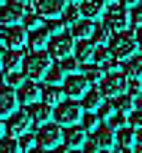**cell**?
I'll return each mask as SVG.
<instances>
[{
	"label": "cell",
	"instance_id": "obj_55",
	"mask_svg": "<svg viewBox=\"0 0 142 153\" xmlns=\"http://www.w3.org/2000/svg\"><path fill=\"white\" fill-rule=\"evenodd\" d=\"M137 142H142V128H137Z\"/></svg>",
	"mask_w": 142,
	"mask_h": 153
},
{
	"label": "cell",
	"instance_id": "obj_43",
	"mask_svg": "<svg viewBox=\"0 0 142 153\" xmlns=\"http://www.w3.org/2000/svg\"><path fill=\"white\" fill-rule=\"evenodd\" d=\"M117 61H120V59H114L112 53H109V56H106V59L100 61V67H103V73H114V70H117Z\"/></svg>",
	"mask_w": 142,
	"mask_h": 153
},
{
	"label": "cell",
	"instance_id": "obj_19",
	"mask_svg": "<svg viewBox=\"0 0 142 153\" xmlns=\"http://www.w3.org/2000/svg\"><path fill=\"white\" fill-rule=\"evenodd\" d=\"M81 17H86V20H97V17H103V11H106V3L103 0H81Z\"/></svg>",
	"mask_w": 142,
	"mask_h": 153
},
{
	"label": "cell",
	"instance_id": "obj_31",
	"mask_svg": "<svg viewBox=\"0 0 142 153\" xmlns=\"http://www.w3.org/2000/svg\"><path fill=\"white\" fill-rule=\"evenodd\" d=\"M64 78H67V73L61 70V64H50L48 75H45V81H48V84H64Z\"/></svg>",
	"mask_w": 142,
	"mask_h": 153
},
{
	"label": "cell",
	"instance_id": "obj_26",
	"mask_svg": "<svg viewBox=\"0 0 142 153\" xmlns=\"http://www.w3.org/2000/svg\"><path fill=\"white\" fill-rule=\"evenodd\" d=\"M81 75L89 81V86H92V84H100V81H103V67L95 64V61H86L84 70H81Z\"/></svg>",
	"mask_w": 142,
	"mask_h": 153
},
{
	"label": "cell",
	"instance_id": "obj_36",
	"mask_svg": "<svg viewBox=\"0 0 142 153\" xmlns=\"http://www.w3.org/2000/svg\"><path fill=\"white\" fill-rule=\"evenodd\" d=\"M106 125H112L114 131H120L123 125H128V114H123V111H114L109 120H106Z\"/></svg>",
	"mask_w": 142,
	"mask_h": 153
},
{
	"label": "cell",
	"instance_id": "obj_49",
	"mask_svg": "<svg viewBox=\"0 0 142 153\" xmlns=\"http://www.w3.org/2000/svg\"><path fill=\"white\" fill-rule=\"evenodd\" d=\"M20 3H22L25 8H36V0H20Z\"/></svg>",
	"mask_w": 142,
	"mask_h": 153
},
{
	"label": "cell",
	"instance_id": "obj_1",
	"mask_svg": "<svg viewBox=\"0 0 142 153\" xmlns=\"http://www.w3.org/2000/svg\"><path fill=\"white\" fill-rule=\"evenodd\" d=\"M50 64H53V56H50V50H31L28 56L22 59V73L28 75L31 81H42L48 75V70H50Z\"/></svg>",
	"mask_w": 142,
	"mask_h": 153
},
{
	"label": "cell",
	"instance_id": "obj_4",
	"mask_svg": "<svg viewBox=\"0 0 142 153\" xmlns=\"http://www.w3.org/2000/svg\"><path fill=\"white\" fill-rule=\"evenodd\" d=\"M128 75L126 73H106L103 75V81H100V92H103V97L106 100H114V97H120V95H126L128 92Z\"/></svg>",
	"mask_w": 142,
	"mask_h": 153
},
{
	"label": "cell",
	"instance_id": "obj_60",
	"mask_svg": "<svg viewBox=\"0 0 142 153\" xmlns=\"http://www.w3.org/2000/svg\"><path fill=\"white\" fill-rule=\"evenodd\" d=\"M0 25H3V22H0Z\"/></svg>",
	"mask_w": 142,
	"mask_h": 153
},
{
	"label": "cell",
	"instance_id": "obj_14",
	"mask_svg": "<svg viewBox=\"0 0 142 153\" xmlns=\"http://www.w3.org/2000/svg\"><path fill=\"white\" fill-rule=\"evenodd\" d=\"M17 97H20V103L22 106H31V103H36V100H42V86L36 84V81H25V84L17 89Z\"/></svg>",
	"mask_w": 142,
	"mask_h": 153
},
{
	"label": "cell",
	"instance_id": "obj_47",
	"mask_svg": "<svg viewBox=\"0 0 142 153\" xmlns=\"http://www.w3.org/2000/svg\"><path fill=\"white\" fill-rule=\"evenodd\" d=\"M53 153H70V148L64 145V142H61V145H59V148H53Z\"/></svg>",
	"mask_w": 142,
	"mask_h": 153
},
{
	"label": "cell",
	"instance_id": "obj_6",
	"mask_svg": "<svg viewBox=\"0 0 142 153\" xmlns=\"http://www.w3.org/2000/svg\"><path fill=\"white\" fill-rule=\"evenodd\" d=\"M61 142H64V128H61L56 120L39 125V131H36V145H42L45 150H53V148H59Z\"/></svg>",
	"mask_w": 142,
	"mask_h": 153
},
{
	"label": "cell",
	"instance_id": "obj_40",
	"mask_svg": "<svg viewBox=\"0 0 142 153\" xmlns=\"http://www.w3.org/2000/svg\"><path fill=\"white\" fill-rule=\"evenodd\" d=\"M114 111H117V106H114L112 100H103V106H100V109H97V114H100L103 120H109V117H112Z\"/></svg>",
	"mask_w": 142,
	"mask_h": 153
},
{
	"label": "cell",
	"instance_id": "obj_27",
	"mask_svg": "<svg viewBox=\"0 0 142 153\" xmlns=\"http://www.w3.org/2000/svg\"><path fill=\"white\" fill-rule=\"evenodd\" d=\"M117 145L120 148H134L137 145V131L131 128V125H123L117 131Z\"/></svg>",
	"mask_w": 142,
	"mask_h": 153
},
{
	"label": "cell",
	"instance_id": "obj_23",
	"mask_svg": "<svg viewBox=\"0 0 142 153\" xmlns=\"http://www.w3.org/2000/svg\"><path fill=\"white\" fill-rule=\"evenodd\" d=\"M22 50L20 48H6L3 53V70H17V67H22Z\"/></svg>",
	"mask_w": 142,
	"mask_h": 153
},
{
	"label": "cell",
	"instance_id": "obj_50",
	"mask_svg": "<svg viewBox=\"0 0 142 153\" xmlns=\"http://www.w3.org/2000/svg\"><path fill=\"white\" fill-rule=\"evenodd\" d=\"M134 33H137V42H139V48H142V25H139V28H137Z\"/></svg>",
	"mask_w": 142,
	"mask_h": 153
},
{
	"label": "cell",
	"instance_id": "obj_2",
	"mask_svg": "<svg viewBox=\"0 0 142 153\" xmlns=\"http://www.w3.org/2000/svg\"><path fill=\"white\" fill-rule=\"evenodd\" d=\"M139 50V42H137V33L134 31H117V33H112V39H109V53L114 59H120V61H126L131 59L134 53Z\"/></svg>",
	"mask_w": 142,
	"mask_h": 153
},
{
	"label": "cell",
	"instance_id": "obj_16",
	"mask_svg": "<svg viewBox=\"0 0 142 153\" xmlns=\"http://www.w3.org/2000/svg\"><path fill=\"white\" fill-rule=\"evenodd\" d=\"M64 6H67V0H36V8L33 11H39L45 20H50V17H61Z\"/></svg>",
	"mask_w": 142,
	"mask_h": 153
},
{
	"label": "cell",
	"instance_id": "obj_24",
	"mask_svg": "<svg viewBox=\"0 0 142 153\" xmlns=\"http://www.w3.org/2000/svg\"><path fill=\"white\" fill-rule=\"evenodd\" d=\"M42 100L50 103V106H59L61 100H64V89H61L59 84H48L45 89H42Z\"/></svg>",
	"mask_w": 142,
	"mask_h": 153
},
{
	"label": "cell",
	"instance_id": "obj_15",
	"mask_svg": "<svg viewBox=\"0 0 142 153\" xmlns=\"http://www.w3.org/2000/svg\"><path fill=\"white\" fill-rule=\"evenodd\" d=\"M28 114H31L33 125H45V123L53 120V106L45 103V100H36V103H31V106H28Z\"/></svg>",
	"mask_w": 142,
	"mask_h": 153
},
{
	"label": "cell",
	"instance_id": "obj_30",
	"mask_svg": "<svg viewBox=\"0 0 142 153\" xmlns=\"http://www.w3.org/2000/svg\"><path fill=\"white\" fill-rule=\"evenodd\" d=\"M81 125H84V131H86V134H92L97 125H100V114H97V111H84Z\"/></svg>",
	"mask_w": 142,
	"mask_h": 153
},
{
	"label": "cell",
	"instance_id": "obj_45",
	"mask_svg": "<svg viewBox=\"0 0 142 153\" xmlns=\"http://www.w3.org/2000/svg\"><path fill=\"white\" fill-rule=\"evenodd\" d=\"M84 153H100V148H97L92 139H86V142H84Z\"/></svg>",
	"mask_w": 142,
	"mask_h": 153
},
{
	"label": "cell",
	"instance_id": "obj_38",
	"mask_svg": "<svg viewBox=\"0 0 142 153\" xmlns=\"http://www.w3.org/2000/svg\"><path fill=\"white\" fill-rule=\"evenodd\" d=\"M45 28L50 33H61V31H64V20H61V17H50V20L45 22Z\"/></svg>",
	"mask_w": 142,
	"mask_h": 153
},
{
	"label": "cell",
	"instance_id": "obj_12",
	"mask_svg": "<svg viewBox=\"0 0 142 153\" xmlns=\"http://www.w3.org/2000/svg\"><path fill=\"white\" fill-rule=\"evenodd\" d=\"M92 142L100 150H114V145H117V131L103 123V125H97V128L92 131Z\"/></svg>",
	"mask_w": 142,
	"mask_h": 153
},
{
	"label": "cell",
	"instance_id": "obj_28",
	"mask_svg": "<svg viewBox=\"0 0 142 153\" xmlns=\"http://www.w3.org/2000/svg\"><path fill=\"white\" fill-rule=\"evenodd\" d=\"M3 81H6L8 86H14V89H20V86L25 84V81H28V75H25L22 70H6V73H3Z\"/></svg>",
	"mask_w": 142,
	"mask_h": 153
},
{
	"label": "cell",
	"instance_id": "obj_35",
	"mask_svg": "<svg viewBox=\"0 0 142 153\" xmlns=\"http://www.w3.org/2000/svg\"><path fill=\"white\" fill-rule=\"evenodd\" d=\"M22 25L28 31H33V28H42V25H45V17H42L39 11H33V14H25L22 17Z\"/></svg>",
	"mask_w": 142,
	"mask_h": 153
},
{
	"label": "cell",
	"instance_id": "obj_54",
	"mask_svg": "<svg viewBox=\"0 0 142 153\" xmlns=\"http://www.w3.org/2000/svg\"><path fill=\"white\" fill-rule=\"evenodd\" d=\"M120 153H134V148H120Z\"/></svg>",
	"mask_w": 142,
	"mask_h": 153
},
{
	"label": "cell",
	"instance_id": "obj_25",
	"mask_svg": "<svg viewBox=\"0 0 142 153\" xmlns=\"http://www.w3.org/2000/svg\"><path fill=\"white\" fill-rule=\"evenodd\" d=\"M92 31H95V20H86V17H81L73 25V36L75 39H92Z\"/></svg>",
	"mask_w": 142,
	"mask_h": 153
},
{
	"label": "cell",
	"instance_id": "obj_17",
	"mask_svg": "<svg viewBox=\"0 0 142 153\" xmlns=\"http://www.w3.org/2000/svg\"><path fill=\"white\" fill-rule=\"evenodd\" d=\"M84 142H86L84 125H67V128H64V145L70 150H73V148H84Z\"/></svg>",
	"mask_w": 142,
	"mask_h": 153
},
{
	"label": "cell",
	"instance_id": "obj_3",
	"mask_svg": "<svg viewBox=\"0 0 142 153\" xmlns=\"http://www.w3.org/2000/svg\"><path fill=\"white\" fill-rule=\"evenodd\" d=\"M84 117V106L81 100H61L59 106H53V120H56L61 128H67V125H78Z\"/></svg>",
	"mask_w": 142,
	"mask_h": 153
},
{
	"label": "cell",
	"instance_id": "obj_37",
	"mask_svg": "<svg viewBox=\"0 0 142 153\" xmlns=\"http://www.w3.org/2000/svg\"><path fill=\"white\" fill-rule=\"evenodd\" d=\"M59 61H61V70H64L67 75H70V73H75V70L81 67V61H78L75 56H64V59H59Z\"/></svg>",
	"mask_w": 142,
	"mask_h": 153
},
{
	"label": "cell",
	"instance_id": "obj_9",
	"mask_svg": "<svg viewBox=\"0 0 142 153\" xmlns=\"http://www.w3.org/2000/svg\"><path fill=\"white\" fill-rule=\"evenodd\" d=\"M61 89H64L67 97H73V100H81V97L86 95V89H89V81H86L81 73H70L64 78V84H61Z\"/></svg>",
	"mask_w": 142,
	"mask_h": 153
},
{
	"label": "cell",
	"instance_id": "obj_20",
	"mask_svg": "<svg viewBox=\"0 0 142 153\" xmlns=\"http://www.w3.org/2000/svg\"><path fill=\"white\" fill-rule=\"evenodd\" d=\"M123 73L128 75V81H142V56H131L123 61Z\"/></svg>",
	"mask_w": 142,
	"mask_h": 153
},
{
	"label": "cell",
	"instance_id": "obj_21",
	"mask_svg": "<svg viewBox=\"0 0 142 153\" xmlns=\"http://www.w3.org/2000/svg\"><path fill=\"white\" fill-rule=\"evenodd\" d=\"M103 100L106 97H103L100 89H86V95L81 97V106H84V111H97L103 106Z\"/></svg>",
	"mask_w": 142,
	"mask_h": 153
},
{
	"label": "cell",
	"instance_id": "obj_52",
	"mask_svg": "<svg viewBox=\"0 0 142 153\" xmlns=\"http://www.w3.org/2000/svg\"><path fill=\"white\" fill-rule=\"evenodd\" d=\"M134 153H142V142H137V145H134Z\"/></svg>",
	"mask_w": 142,
	"mask_h": 153
},
{
	"label": "cell",
	"instance_id": "obj_59",
	"mask_svg": "<svg viewBox=\"0 0 142 153\" xmlns=\"http://www.w3.org/2000/svg\"><path fill=\"white\" fill-rule=\"evenodd\" d=\"M3 3H6V0H0V6H3Z\"/></svg>",
	"mask_w": 142,
	"mask_h": 153
},
{
	"label": "cell",
	"instance_id": "obj_5",
	"mask_svg": "<svg viewBox=\"0 0 142 153\" xmlns=\"http://www.w3.org/2000/svg\"><path fill=\"white\" fill-rule=\"evenodd\" d=\"M103 25H106V28H109L112 33L126 31L128 25H131V14H128V8L123 6V3L106 6V11H103Z\"/></svg>",
	"mask_w": 142,
	"mask_h": 153
},
{
	"label": "cell",
	"instance_id": "obj_46",
	"mask_svg": "<svg viewBox=\"0 0 142 153\" xmlns=\"http://www.w3.org/2000/svg\"><path fill=\"white\" fill-rule=\"evenodd\" d=\"M120 3L126 6V8H134V6H139V3H142V0H120Z\"/></svg>",
	"mask_w": 142,
	"mask_h": 153
},
{
	"label": "cell",
	"instance_id": "obj_53",
	"mask_svg": "<svg viewBox=\"0 0 142 153\" xmlns=\"http://www.w3.org/2000/svg\"><path fill=\"white\" fill-rule=\"evenodd\" d=\"M3 53H6V48H0V70H3Z\"/></svg>",
	"mask_w": 142,
	"mask_h": 153
},
{
	"label": "cell",
	"instance_id": "obj_39",
	"mask_svg": "<svg viewBox=\"0 0 142 153\" xmlns=\"http://www.w3.org/2000/svg\"><path fill=\"white\" fill-rule=\"evenodd\" d=\"M106 56H109V45H95V53H92V61H95V64H100Z\"/></svg>",
	"mask_w": 142,
	"mask_h": 153
},
{
	"label": "cell",
	"instance_id": "obj_58",
	"mask_svg": "<svg viewBox=\"0 0 142 153\" xmlns=\"http://www.w3.org/2000/svg\"><path fill=\"white\" fill-rule=\"evenodd\" d=\"M100 153H114V150H100Z\"/></svg>",
	"mask_w": 142,
	"mask_h": 153
},
{
	"label": "cell",
	"instance_id": "obj_56",
	"mask_svg": "<svg viewBox=\"0 0 142 153\" xmlns=\"http://www.w3.org/2000/svg\"><path fill=\"white\" fill-rule=\"evenodd\" d=\"M70 153H84V148H73V150H70Z\"/></svg>",
	"mask_w": 142,
	"mask_h": 153
},
{
	"label": "cell",
	"instance_id": "obj_44",
	"mask_svg": "<svg viewBox=\"0 0 142 153\" xmlns=\"http://www.w3.org/2000/svg\"><path fill=\"white\" fill-rule=\"evenodd\" d=\"M131 25H137V28L142 25V3L134 6V11H131Z\"/></svg>",
	"mask_w": 142,
	"mask_h": 153
},
{
	"label": "cell",
	"instance_id": "obj_18",
	"mask_svg": "<svg viewBox=\"0 0 142 153\" xmlns=\"http://www.w3.org/2000/svg\"><path fill=\"white\" fill-rule=\"evenodd\" d=\"M50 36H53V33L45 28V25H42V28H33V31H28V48H31V50H42V48H48Z\"/></svg>",
	"mask_w": 142,
	"mask_h": 153
},
{
	"label": "cell",
	"instance_id": "obj_8",
	"mask_svg": "<svg viewBox=\"0 0 142 153\" xmlns=\"http://www.w3.org/2000/svg\"><path fill=\"white\" fill-rule=\"evenodd\" d=\"M22 17H25V6L20 0H6L3 6H0V22L6 25H22Z\"/></svg>",
	"mask_w": 142,
	"mask_h": 153
},
{
	"label": "cell",
	"instance_id": "obj_10",
	"mask_svg": "<svg viewBox=\"0 0 142 153\" xmlns=\"http://www.w3.org/2000/svg\"><path fill=\"white\" fill-rule=\"evenodd\" d=\"M31 125H33V120H31L28 111H14V114L6 117V134L8 137H22Z\"/></svg>",
	"mask_w": 142,
	"mask_h": 153
},
{
	"label": "cell",
	"instance_id": "obj_32",
	"mask_svg": "<svg viewBox=\"0 0 142 153\" xmlns=\"http://www.w3.org/2000/svg\"><path fill=\"white\" fill-rule=\"evenodd\" d=\"M0 153H22V148H20V139L17 137H0Z\"/></svg>",
	"mask_w": 142,
	"mask_h": 153
},
{
	"label": "cell",
	"instance_id": "obj_13",
	"mask_svg": "<svg viewBox=\"0 0 142 153\" xmlns=\"http://www.w3.org/2000/svg\"><path fill=\"white\" fill-rule=\"evenodd\" d=\"M17 103H20V97H17V89L14 86H8V84H0V117H6L8 114H14L17 111Z\"/></svg>",
	"mask_w": 142,
	"mask_h": 153
},
{
	"label": "cell",
	"instance_id": "obj_33",
	"mask_svg": "<svg viewBox=\"0 0 142 153\" xmlns=\"http://www.w3.org/2000/svg\"><path fill=\"white\" fill-rule=\"evenodd\" d=\"M114 106H117V111H123V114H131V111L137 109L128 92H126V95H120V97H114Z\"/></svg>",
	"mask_w": 142,
	"mask_h": 153
},
{
	"label": "cell",
	"instance_id": "obj_48",
	"mask_svg": "<svg viewBox=\"0 0 142 153\" xmlns=\"http://www.w3.org/2000/svg\"><path fill=\"white\" fill-rule=\"evenodd\" d=\"M25 153H45V148H42V145H33V148H28Z\"/></svg>",
	"mask_w": 142,
	"mask_h": 153
},
{
	"label": "cell",
	"instance_id": "obj_11",
	"mask_svg": "<svg viewBox=\"0 0 142 153\" xmlns=\"http://www.w3.org/2000/svg\"><path fill=\"white\" fill-rule=\"evenodd\" d=\"M0 42H3V48H25L28 45V28L25 25H8L0 33Z\"/></svg>",
	"mask_w": 142,
	"mask_h": 153
},
{
	"label": "cell",
	"instance_id": "obj_29",
	"mask_svg": "<svg viewBox=\"0 0 142 153\" xmlns=\"http://www.w3.org/2000/svg\"><path fill=\"white\" fill-rule=\"evenodd\" d=\"M61 20H64V25H73L81 20V6H64V11H61Z\"/></svg>",
	"mask_w": 142,
	"mask_h": 153
},
{
	"label": "cell",
	"instance_id": "obj_34",
	"mask_svg": "<svg viewBox=\"0 0 142 153\" xmlns=\"http://www.w3.org/2000/svg\"><path fill=\"white\" fill-rule=\"evenodd\" d=\"M112 39V31L106 28V25H95V31H92V42L95 45H109Z\"/></svg>",
	"mask_w": 142,
	"mask_h": 153
},
{
	"label": "cell",
	"instance_id": "obj_41",
	"mask_svg": "<svg viewBox=\"0 0 142 153\" xmlns=\"http://www.w3.org/2000/svg\"><path fill=\"white\" fill-rule=\"evenodd\" d=\"M128 125H131V128H142V109H134V111H131L128 114Z\"/></svg>",
	"mask_w": 142,
	"mask_h": 153
},
{
	"label": "cell",
	"instance_id": "obj_7",
	"mask_svg": "<svg viewBox=\"0 0 142 153\" xmlns=\"http://www.w3.org/2000/svg\"><path fill=\"white\" fill-rule=\"evenodd\" d=\"M73 48H75V36L73 33H53L50 42H48V50H50V56H56V59H64V56H73Z\"/></svg>",
	"mask_w": 142,
	"mask_h": 153
},
{
	"label": "cell",
	"instance_id": "obj_51",
	"mask_svg": "<svg viewBox=\"0 0 142 153\" xmlns=\"http://www.w3.org/2000/svg\"><path fill=\"white\" fill-rule=\"evenodd\" d=\"M0 137H6V120L0 117Z\"/></svg>",
	"mask_w": 142,
	"mask_h": 153
},
{
	"label": "cell",
	"instance_id": "obj_57",
	"mask_svg": "<svg viewBox=\"0 0 142 153\" xmlns=\"http://www.w3.org/2000/svg\"><path fill=\"white\" fill-rule=\"evenodd\" d=\"M67 3H81V0H67Z\"/></svg>",
	"mask_w": 142,
	"mask_h": 153
},
{
	"label": "cell",
	"instance_id": "obj_22",
	"mask_svg": "<svg viewBox=\"0 0 142 153\" xmlns=\"http://www.w3.org/2000/svg\"><path fill=\"white\" fill-rule=\"evenodd\" d=\"M92 53H95V45L89 39H75V48H73V56L81 61V64H86V61H92Z\"/></svg>",
	"mask_w": 142,
	"mask_h": 153
},
{
	"label": "cell",
	"instance_id": "obj_42",
	"mask_svg": "<svg viewBox=\"0 0 142 153\" xmlns=\"http://www.w3.org/2000/svg\"><path fill=\"white\" fill-rule=\"evenodd\" d=\"M33 145H36V134H28V131H25L22 137H20V148L28 150V148H33Z\"/></svg>",
	"mask_w": 142,
	"mask_h": 153
}]
</instances>
